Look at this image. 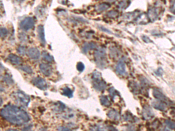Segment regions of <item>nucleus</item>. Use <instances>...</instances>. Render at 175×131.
<instances>
[{
  "mask_svg": "<svg viewBox=\"0 0 175 131\" xmlns=\"http://www.w3.org/2000/svg\"><path fill=\"white\" fill-rule=\"evenodd\" d=\"M93 86L95 90L102 91H103L107 87L106 83L102 79L101 73L99 71H94L92 75Z\"/></svg>",
  "mask_w": 175,
  "mask_h": 131,
  "instance_id": "4",
  "label": "nucleus"
},
{
  "mask_svg": "<svg viewBox=\"0 0 175 131\" xmlns=\"http://www.w3.org/2000/svg\"><path fill=\"white\" fill-rule=\"evenodd\" d=\"M35 24V20L32 17H27L23 19L19 23L20 28L25 31L32 29Z\"/></svg>",
  "mask_w": 175,
  "mask_h": 131,
  "instance_id": "5",
  "label": "nucleus"
},
{
  "mask_svg": "<svg viewBox=\"0 0 175 131\" xmlns=\"http://www.w3.org/2000/svg\"><path fill=\"white\" fill-rule=\"evenodd\" d=\"M42 57L43 58L49 62H53L54 61V58L52 56H51L49 52L46 51H43L42 52Z\"/></svg>",
  "mask_w": 175,
  "mask_h": 131,
  "instance_id": "20",
  "label": "nucleus"
},
{
  "mask_svg": "<svg viewBox=\"0 0 175 131\" xmlns=\"http://www.w3.org/2000/svg\"><path fill=\"white\" fill-rule=\"evenodd\" d=\"M126 114V116H125L126 117L125 120L126 121H130V122H131V121L134 122V119H135V117H134V116H132L131 114L127 113Z\"/></svg>",
  "mask_w": 175,
  "mask_h": 131,
  "instance_id": "29",
  "label": "nucleus"
},
{
  "mask_svg": "<svg viewBox=\"0 0 175 131\" xmlns=\"http://www.w3.org/2000/svg\"><path fill=\"white\" fill-rule=\"evenodd\" d=\"M33 85L39 88L40 90H45L48 87V84L43 78L40 77H36L32 81Z\"/></svg>",
  "mask_w": 175,
  "mask_h": 131,
  "instance_id": "6",
  "label": "nucleus"
},
{
  "mask_svg": "<svg viewBox=\"0 0 175 131\" xmlns=\"http://www.w3.org/2000/svg\"><path fill=\"white\" fill-rule=\"evenodd\" d=\"M116 72L120 75H124L126 73V64L123 60H120L116 66Z\"/></svg>",
  "mask_w": 175,
  "mask_h": 131,
  "instance_id": "12",
  "label": "nucleus"
},
{
  "mask_svg": "<svg viewBox=\"0 0 175 131\" xmlns=\"http://www.w3.org/2000/svg\"><path fill=\"white\" fill-rule=\"evenodd\" d=\"M110 7V5L107 3H103L98 5L96 8V10L98 12H102L107 9H109Z\"/></svg>",
  "mask_w": 175,
  "mask_h": 131,
  "instance_id": "21",
  "label": "nucleus"
},
{
  "mask_svg": "<svg viewBox=\"0 0 175 131\" xmlns=\"http://www.w3.org/2000/svg\"><path fill=\"white\" fill-rule=\"evenodd\" d=\"M152 106L154 107V109L158 110H159V111H164L167 109L166 103L159 100H156L152 101Z\"/></svg>",
  "mask_w": 175,
  "mask_h": 131,
  "instance_id": "7",
  "label": "nucleus"
},
{
  "mask_svg": "<svg viewBox=\"0 0 175 131\" xmlns=\"http://www.w3.org/2000/svg\"><path fill=\"white\" fill-rule=\"evenodd\" d=\"M142 38L143 39V40L146 42V43H150V42H151V40L150 39V38L148 37L147 36H142Z\"/></svg>",
  "mask_w": 175,
  "mask_h": 131,
  "instance_id": "35",
  "label": "nucleus"
},
{
  "mask_svg": "<svg viewBox=\"0 0 175 131\" xmlns=\"http://www.w3.org/2000/svg\"><path fill=\"white\" fill-rule=\"evenodd\" d=\"M95 62L99 68L103 69L107 65V59L106 50L103 48H99L95 52Z\"/></svg>",
  "mask_w": 175,
  "mask_h": 131,
  "instance_id": "3",
  "label": "nucleus"
},
{
  "mask_svg": "<svg viewBox=\"0 0 175 131\" xmlns=\"http://www.w3.org/2000/svg\"><path fill=\"white\" fill-rule=\"evenodd\" d=\"M39 68L41 72L45 76H49L52 73V68L50 65L46 63H42L40 64Z\"/></svg>",
  "mask_w": 175,
  "mask_h": 131,
  "instance_id": "8",
  "label": "nucleus"
},
{
  "mask_svg": "<svg viewBox=\"0 0 175 131\" xmlns=\"http://www.w3.org/2000/svg\"><path fill=\"white\" fill-rule=\"evenodd\" d=\"M107 115L108 116L109 118L114 121H118L120 118V115L119 113L115 110H111L109 111V112L107 114Z\"/></svg>",
  "mask_w": 175,
  "mask_h": 131,
  "instance_id": "16",
  "label": "nucleus"
},
{
  "mask_svg": "<svg viewBox=\"0 0 175 131\" xmlns=\"http://www.w3.org/2000/svg\"><path fill=\"white\" fill-rule=\"evenodd\" d=\"M37 34L40 43H42V45L46 44V38H45V30L44 27L42 25H39L37 28Z\"/></svg>",
  "mask_w": 175,
  "mask_h": 131,
  "instance_id": "11",
  "label": "nucleus"
},
{
  "mask_svg": "<svg viewBox=\"0 0 175 131\" xmlns=\"http://www.w3.org/2000/svg\"><path fill=\"white\" fill-rule=\"evenodd\" d=\"M4 90V88L3 87V86L2 85H0V92H2Z\"/></svg>",
  "mask_w": 175,
  "mask_h": 131,
  "instance_id": "37",
  "label": "nucleus"
},
{
  "mask_svg": "<svg viewBox=\"0 0 175 131\" xmlns=\"http://www.w3.org/2000/svg\"><path fill=\"white\" fill-rule=\"evenodd\" d=\"M0 115L7 122L17 126L23 125L30 120L29 114L25 110L11 104L5 106L0 111Z\"/></svg>",
  "mask_w": 175,
  "mask_h": 131,
  "instance_id": "1",
  "label": "nucleus"
},
{
  "mask_svg": "<svg viewBox=\"0 0 175 131\" xmlns=\"http://www.w3.org/2000/svg\"><path fill=\"white\" fill-rule=\"evenodd\" d=\"M100 101L102 106L106 107H108L110 106V105H111V103L110 100H109L108 97L106 96H101L100 97Z\"/></svg>",
  "mask_w": 175,
  "mask_h": 131,
  "instance_id": "17",
  "label": "nucleus"
},
{
  "mask_svg": "<svg viewBox=\"0 0 175 131\" xmlns=\"http://www.w3.org/2000/svg\"><path fill=\"white\" fill-rule=\"evenodd\" d=\"M99 29L100 30H102V32H106V33H107L112 34V32L110 30H109L108 29H107V28H105L104 27H103V26H99Z\"/></svg>",
  "mask_w": 175,
  "mask_h": 131,
  "instance_id": "31",
  "label": "nucleus"
},
{
  "mask_svg": "<svg viewBox=\"0 0 175 131\" xmlns=\"http://www.w3.org/2000/svg\"><path fill=\"white\" fill-rule=\"evenodd\" d=\"M62 94L65 96L71 98L73 97V91L69 87H65L62 90Z\"/></svg>",
  "mask_w": 175,
  "mask_h": 131,
  "instance_id": "18",
  "label": "nucleus"
},
{
  "mask_svg": "<svg viewBox=\"0 0 175 131\" xmlns=\"http://www.w3.org/2000/svg\"><path fill=\"white\" fill-rule=\"evenodd\" d=\"M8 32L5 28H0V37L5 38L8 35Z\"/></svg>",
  "mask_w": 175,
  "mask_h": 131,
  "instance_id": "23",
  "label": "nucleus"
},
{
  "mask_svg": "<svg viewBox=\"0 0 175 131\" xmlns=\"http://www.w3.org/2000/svg\"><path fill=\"white\" fill-rule=\"evenodd\" d=\"M17 52L20 55H25L26 54V52H27L26 48L23 46H20L19 47H18L17 48Z\"/></svg>",
  "mask_w": 175,
  "mask_h": 131,
  "instance_id": "26",
  "label": "nucleus"
},
{
  "mask_svg": "<svg viewBox=\"0 0 175 131\" xmlns=\"http://www.w3.org/2000/svg\"><path fill=\"white\" fill-rule=\"evenodd\" d=\"M8 58L9 61L13 65H21L23 63V59L17 55L11 54L8 56Z\"/></svg>",
  "mask_w": 175,
  "mask_h": 131,
  "instance_id": "14",
  "label": "nucleus"
},
{
  "mask_svg": "<svg viewBox=\"0 0 175 131\" xmlns=\"http://www.w3.org/2000/svg\"><path fill=\"white\" fill-rule=\"evenodd\" d=\"M12 99L22 107H27L30 102V97L22 91H16L11 95Z\"/></svg>",
  "mask_w": 175,
  "mask_h": 131,
  "instance_id": "2",
  "label": "nucleus"
},
{
  "mask_svg": "<svg viewBox=\"0 0 175 131\" xmlns=\"http://www.w3.org/2000/svg\"><path fill=\"white\" fill-rule=\"evenodd\" d=\"M27 54H28V57L31 58L32 60H37L39 58L40 56V52L36 47H31L28 49L27 51Z\"/></svg>",
  "mask_w": 175,
  "mask_h": 131,
  "instance_id": "10",
  "label": "nucleus"
},
{
  "mask_svg": "<svg viewBox=\"0 0 175 131\" xmlns=\"http://www.w3.org/2000/svg\"><path fill=\"white\" fill-rule=\"evenodd\" d=\"M142 115L145 120H149L155 116V114L152 109L149 106H146L144 107L142 111Z\"/></svg>",
  "mask_w": 175,
  "mask_h": 131,
  "instance_id": "9",
  "label": "nucleus"
},
{
  "mask_svg": "<svg viewBox=\"0 0 175 131\" xmlns=\"http://www.w3.org/2000/svg\"><path fill=\"white\" fill-rule=\"evenodd\" d=\"M166 125H167V126L168 128H169L171 129H174V122L172 121H169V120H166L165 121Z\"/></svg>",
  "mask_w": 175,
  "mask_h": 131,
  "instance_id": "30",
  "label": "nucleus"
},
{
  "mask_svg": "<svg viewBox=\"0 0 175 131\" xmlns=\"http://www.w3.org/2000/svg\"><path fill=\"white\" fill-rule=\"evenodd\" d=\"M119 7L121 9H124L126 8L127 7V3L126 1H123L122 3H120V4H119Z\"/></svg>",
  "mask_w": 175,
  "mask_h": 131,
  "instance_id": "33",
  "label": "nucleus"
},
{
  "mask_svg": "<svg viewBox=\"0 0 175 131\" xmlns=\"http://www.w3.org/2000/svg\"><path fill=\"white\" fill-rule=\"evenodd\" d=\"M109 93H110V95L111 96V97L114 99L115 96H116L117 95H119V93L118 92V91H117L114 87H111L109 90Z\"/></svg>",
  "mask_w": 175,
  "mask_h": 131,
  "instance_id": "25",
  "label": "nucleus"
},
{
  "mask_svg": "<svg viewBox=\"0 0 175 131\" xmlns=\"http://www.w3.org/2000/svg\"><path fill=\"white\" fill-rule=\"evenodd\" d=\"M21 69L22 71L25 72L29 74H31L33 73V70L31 68V67L28 66V65H23L21 67Z\"/></svg>",
  "mask_w": 175,
  "mask_h": 131,
  "instance_id": "22",
  "label": "nucleus"
},
{
  "mask_svg": "<svg viewBox=\"0 0 175 131\" xmlns=\"http://www.w3.org/2000/svg\"><path fill=\"white\" fill-rule=\"evenodd\" d=\"M1 75H2V71H1V69H0V77H1Z\"/></svg>",
  "mask_w": 175,
  "mask_h": 131,
  "instance_id": "40",
  "label": "nucleus"
},
{
  "mask_svg": "<svg viewBox=\"0 0 175 131\" xmlns=\"http://www.w3.org/2000/svg\"><path fill=\"white\" fill-rule=\"evenodd\" d=\"M163 70L161 68H159L156 72L155 73L156 74V75L158 76H162L163 75Z\"/></svg>",
  "mask_w": 175,
  "mask_h": 131,
  "instance_id": "34",
  "label": "nucleus"
},
{
  "mask_svg": "<svg viewBox=\"0 0 175 131\" xmlns=\"http://www.w3.org/2000/svg\"><path fill=\"white\" fill-rule=\"evenodd\" d=\"M59 130H71V129L69 128H67V127H65V126H61V127H60L59 129Z\"/></svg>",
  "mask_w": 175,
  "mask_h": 131,
  "instance_id": "36",
  "label": "nucleus"
},
{
  "mask_svg": "<svg viewBox=\"0 0 175 131\" xmlns=\"http://www.w3.org/2000/svg\"><path fill=\"white\" fill-rule=\"evenodd\" d=\"M3 103V99L2 97L0 96V107H1L2 106V104Z\"/></svg>",
  "mask_w": 175,
  "mask_h": 131,
  "instance_id": "38",
  "label": "nucleus"
},
{
  "mask_svg": "<svg viewBox=\"0 0 175 131\" xmlns=\"http://www.w3.org/2000/svg\"><path fill=\"white\" fill-rule=\"evenodd\" d=\"M97 47V45L96 43H93V42H89V43H86L83 48H82V51L83 52L84 54H87V52L93 49H95Z\"/></svg>",
  "mask_w": 175,
  "mask_h": 131,
  "instance_id": "15",
  "label": "nucleus"
},
{
  "mask_svg": "<svg viewBox=\"0 0 175 131\" xmlns=\"http://www.w3.org/2000/svg\"><path fill=\"white\" fill-rule=\"evenodd\" d=\"M170 11L174 14V0H172L170 3Z\"/></svg>",
  "mask_w": 175,
  "mask_h": 131,
  "instance_id": "32",
  "label": "nucleus"
},
{
  "mask_svg": "<svg viewBox=\"0 0 175 131\" xmlns=\"http://www.w3.org/2000/svg\"><path fill=\"white\" fill-rule=\"evenodd\" d=\"M107 16L110 18H115L118 15V12L116 11H110L107 13Z\"/></svg>",
  "mask_w": 175,
  "mask_h": 131,
  "instance_id": "24",
  "label": "nucleus"
},
{
  "mask_svg": "<svg viewBox=\"0 0 175 131\" xmlns=\"http://www.w3.org/2000/svg\"><path fill=\"white\" fill-rule=\"evenodd\" d=\"M4 82L8 84V85H12L13 83V81L12 80V79L11 77H10V76L9 75H5L4 76Z\"/></svg>",
  "mask_w": 175,
  "mask_h": 131,
  "instance_id": "27",
  "label": "nucleus"
},
{
  "mask_svg": "<svg viewBox=\"0 0 175 131\" xmlns=\"http://www.w3.org/2000/svg\"><path fill=\"white\" fill-rule=\"evenodd\" d=\"M107 1H108L109 2H112V3H114L115 2L116 0H107Z\"/></svg>",
  "mask_w": 175,
  "mask_h": 131,
  "instance_id": "39",
  "label": "nucleus"
},
{
  "mask_svg": "<svg viewBox=\"0 0 175 131\" xmlns=\"http://www.w3.org/2000/svg\"><path fill=\"white\" fill-rule=\"evenodd\" d=\"M153 95L157 100L162 101L165 103H167L168 101V99L167 98V97H166L165 95H164V93L162 92V91H160L158 89H154Z\"/></svg>",
  "mask_w": 175,
  "mask_h": 131,
  "instance_id": "13",
  "label": "nucleus"
},
{
  "mask_svg": "<svg viewBox=\"0 0 175 131\" xmlns=\"http://www.w3.org/2000/svg\"><path fill=\"white\" fill-rule=\"evenodd\" d=\"M77 69L79 72H83L85 69V65L83 62H78L77 65Z\"/></svg>",
  "mask_w": 175,
  "mask_h": 131,
  "instance_id": "28",
  "label": "nucleus"
},
{
  "mask_svg": "<svg viewBox=\"0 0 175 131\" xmlns=\"http://www.w3.org/2000/svg\"><path fill=\"white\" fill-rule=\"evenodd\" d=\"M149 18L151 19L155 20L158 18V13L157 11V9L155 8H152L149 10V13H148Z\"/></svg>",
  "mask_w": 175,
  "mask_h": 131,
  "instance_id": "19",
  "label": "nucleus"
}]
</instances>
